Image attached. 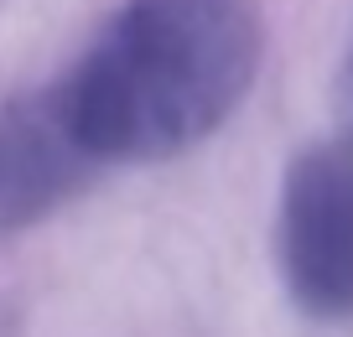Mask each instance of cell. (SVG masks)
Wrapping results in <instances>:
<instances>
[{
  "label": "cell",
  "instance_id": "obj_2",
  "mask_svg": "<svg viewBox=\"0 0 353 337\" xmlns=\"http://www.w3.org/2000/svg\"><path fill=\"white\" fill-rule=\"evenodd\" d=\"M276 260L291 301L317 322L353 316V151L307 145L286 161Z\"/></svg>",
  "mask_w": 353,
  "mask_h": 337
},
{
  "label": "cell",
  "instance_id": "obj_3",
  "mask_svg": "<svg viewBox=\"0 0 353 337\" xmlns=\"http://www.w3.org/2000/svg\"><path fill=\"white\" fill-rule=\"evenodd\" d=\"M94 156L78 145L63 88H37L0 104V234L32 229L94 176Z\"/></svg>",
  "mask_w": 353,
  "mask_h": 337
},
{
  "label": "cell",
  "instance_id": "obj_1",
  "mask_svg": "<svg viewBox=\"0 0 353 337\" xmlns=\"http://www.w3.org/2000/svg\"><path fill=\"white\" fill-rule=\"evenodd\" d=\"M260 52V0H125L57 88L99 166L166 161L244 104Z\"/></svg>",
  "mask_w": 353,
  "mask_h": 337
},
{
  "label": "cell",
  "instance_id": "obj_4",
  "mask_svg": "<svg viewBox=\"0 0 353 337\" xmlns=\"http://www.w3.org/2000/svg\"><path fill=\"white\" fill-rule=\"evenodd\" d=\"M332 109H338V141L353 151V47H348V57H343V68H338V83H332Z\"/></svg>",
  "mask_w": 353,
  "mask_h": 337
}]
</instances>
